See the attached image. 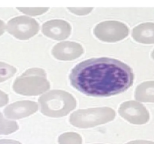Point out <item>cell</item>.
<instances>
[{
    "mask_svg": "<svg viewBox=\"0 0 154 144\" xmlns=\"http://www.w3.org/2000/svg\"><path fill=\"white\" fill-rule=\"evenodd\" d=\"M134 77L128 64L108 57L85 60L77 64L69 75L74 88L93 97L120 94L132 86Z\"/></svg>",
    "mask_w": 154,
    "mask_h": 144,
    "instance_id": "cell-1",
    "label": "cell"
},
{
    "mask_svg": "<svg viewBox=\"0 0 154 144\" xmlns=\"http://www.w3.org/2000/svg\"><path fill=\"white\" fill-rule=\"evenodd\" d=\"M41 112L45 116L60 118L69 114L77 105L75 98L63 90H52L38 98Z\"/></svg>",
    "mask_w": 154,
    "mask_h": 144,
    "instance_id": "cell-2",
    "label": "cell"
},
{
    "mask_svg": "<svg viewBox=\"0 0 154 144\" xmlns=\"http://www.w3.org/2000/svg\"><path fill=\"white\" fill-rule=\"evenodd\" d=\"M50 87L46 72L38 68L26 70L15 80L13 84L15 92L26 96L38 95L49 90Z\"/></svg>",
    "mask_w": 154,
    "mask_h": 144,
    "instance_id": "cell-3",
    "label": "cell"
},
{
    "mask_svg": "<svg viewBox=\"0 0 154 144\" xmlns=\"http://www.w3.org/2000/svg\"><path fill=\"white\" fill-rule=\"evenodd\" d=\"M115 116V111L110 107L88 108L74 112L69 122L79 128H89L111 122Z\"/></svg>",
    "mask_w": 154,
    "mask_h": 144,
    "instance_id": "cell-4",
    "label": "cell"
},
{
    "mask_svg": "<svg viewBox=\"0 0 154 144\" xmlns=\"http://www.w3.org/2000/svg\"><path fill=\"white\" fill-rule=\"evenodd\" d=\"M6 30L9 34L20 40H28L39 31L38 22L33 18L20 16L8 22Z\"/></svg>",
    "mask_w": 154,
    "mask_h": 144,
    "instance_id": "cell-5",
    "label": "cell"
},
{
    "mask_svg": "<svg viewBox=\"0 0 154 144\" xmlns=\"http://www.w3.org/2000/svg\"><path fill=\"white\" fill-rule=\"evenodd\" d=\"M94 34L102 41L117 42L127 37L129 28L119 21H104L95 27Z\"/></svg>",
    "mask_w": 154,
    "mask_h": 144,
    "instance_id": "cell-6",
    "label": "cell"
},
{
    "mask_svg": "<svg viewBox=\"0 0 154 144\" xmlns=\"http://www.w3.org/2000/svg\"><path fill=\"white\" fill-rule=\"evenodd\" d=\"M119 113L126 121L134 124H146L150 119V114L145 106L135 100L122 104L119 108Z\"/></svg>",
    "mask_w": 154,
    "mask_h": 144,
    "instance_id": "cell-7",
    "label": "cell"
},
{
    "mask_svg": "<svg viewBox=\"0 0 154 144\" xmlns=\"http://www.w3.org/2000/svg\"><path fill=\"white\" fill-rule=\"evenodd\" d=\"M38 104L32 100H20L6 106L5 116L8 119H19L32 115L37 112Z\"/></svg>",
    "mask_w": 154,
    "mask_h": 144,
    "instance_id": "cell-8",
    "label": "cell"
},
{
    "mask_svg": "<svg viewBox=\"0 0 154 144\" xmlns=\"http://www.w3.org/2000/svg\"><path fill=\"white\" fill-rule=\"evenodd\" d=\"M84 49L80 44L73 41H63L57 44L52 50V54L57 59L71 61L81 56Z\"/></svg>",
    "mask_w": 154,
    "mask_h": 144,
    "instance_id": "cell-9",
    "label": "cell"
},
{
    "mask_svg": "<svg viewBox=\"0 0 154 144\" xmlns=\"http://www.w3.org/2000/svg\"><path fill=\"white\" fill-rule=\"evenodd\" d=\"M70 24L62 20H53L45 22L42 26V32L47 37L57 40H65L71 34Z\"/></svg>",
    "mask_w": 154,
    "mask_h": 144,
    "instance_id": "cell-10",
    "label": "cell"
},
{
    "mask_svg": "<svg viewBox=\"0 0 154 144\" xmlns=\"http://www.w3.org/2000/svg\"><path fill=\"white\" fill-rule=\"evenodd\" d=\"M132 38L138 43L154 44V22H144L133 28Z\"/></svg>",
    "mask_w": 154,
    "mask_h": 144,
    "instance_id": "cell-11",
    "label": "cell"
},
{
    "mask_svg": "<svg viewBox=\"0 0 154 144\" xmlns=\"http://www.w3.org/2000/svg\"><path fill=\"white\" fill-rule=\"evenodd\" d=\"M135 98L139 102L154 103V81H146L138 85Z\"/></svg>",
    "mask_w": 154,
    "mask_h": 144,
    "instance_id": "cell-12",
    "label": "cell"
},
{
    "mask_svg": "<svg viewBox=\"0 0 154 144\" xmlns=\"http://www.w3.org/2000/svg\"><path fill=\"white\" fill-rule=\"evenodd\" d=\"M19 128L15 121L6 119L0 112V135H8L14 133Z\"/></svg>",
    "mask_w": 154,
    "mask_h": 144,
    "instance_id": "cell-13",
    "label": "cell"
},
{
    "mask_svg": "<svg viewBox=\"0 0 154 144\" xmlns=\"http://www.w3.org/2000/svg\"><path fill=\"white\" fill-rule=\"evenodd\" d=\"M59 144H82L81 135L73 132L63 134L58 138Z\"/></svg>",
    "mask_w": 154,
    "mask_h": 144,
    "instance_id": "cell-14",
    "label": "cell"
},
{
    "mask_svg": "<svg viewBox=\"0 0 154 144\" xmlns=\"http://www.w3.org/2000/svg\"><path fill=\"white\" fill-rule=\"evenodd\" d=\"M17 69L7 63L0 62V82L8 80L15 74Z\"/></svg>",
    "mask_w": 154,
    "mask_h": 144,
    "instance_id": "cell-15",
    "label": "cell"
},
{
    "mask_svg": "<svg viewBox=\"0 0 154 144\" xmlns=\"http://www.w3.org/2000/svg\"><path fill=\"white\" fill-rule=\"evenodd\" d=\"M48 8H17V10L29 16H38L45 14L48 10Z\"/></svg>",
    "mask_w": 154,
    "mask_h": 144,
    "instance_id": "cell-16",
    "label": "cell"
},
{
    "mask_svg": "<svg viewBox=\"0 0 154 144\" xmlns=\"http://www.w3.org/2000/svg\"><path fill=\"white\" fill-rule=\"evenodd\" d=\"M93 8H68V10L77 15H87L93 10Z\"/></svg>",
    "mask_w": 154,
    "mask_h": 144,
    "instance_id": "cell-17",
    "label": "cell"
},
{
    "mask_svg": "<svg viewBox=\"0 0 154 144\" xmlns=\"http://www.w3.org/2000/svg\"><path fill=\"white\" fill-rule=\"evenodd\" d=\"M8 95L4 92L0 90V107L7 104L8 103Z\"/></svg>",
    "mask_w": 154,
    "mask_h": 144,
    "instance_id": "cell-18",
    "label": "cell"
},
{
    "mask_svg": "<svg viewBox=\"0 0 154 144\" xmlns=\"http://www.w3.org/2000/svg\"><path fill=\"white\" fill-rule=\"evenodd\" d=\"M126 144H154V142L149 140H138L130 141V142H127Z\"/></svg>",
    "mask_w": 154,
    "mask_h": 144,
    "instance_id": "cell-19",
    "label": "cell"
},
{
    "mask_svg": "<svg viewBox=\"0 0 154 144\" xmlns=\"http://www.w3.org/2000/svg\"><path fill=\"white\" fill-rule=\"evenodd\" d=\"M0 144H21L20 142L14 140L2 139L0 140Z\"/></svg>",
    "mask_w": 154,
    "mask_h": 144,
    "instance_id": "cell-20",
    "label": "cell"
},
{
    "mask_svg": "<svg viewBox=\"0 0 154 144\" xmlns=\"http://www.w3.org/2000/svg\"><path fill=\"white\" fill-rule=\"evenodd\" d=\"M5 29H6V26L5 25L4 22L0 20V36L5 32Z\"/></svg>",
    "mask_w": 154,
    "mask_h": 144,
    "instance_id": "cell-21",
    "label": "cell"
},
{
    "mask_svg": "<svg viewBox=\"0 0 154 144\" xmlns=\"http://www.w3.org/2000/svg\"><path fill=\"white\" fill-rule=\"evenodd\" d=\"M151 56H152V58H153L154 59V50H153V52H152V54H151Z\"/></svg>",
    "mask_w": 154,
    "mask_h": 144,
    "instance_id": "cell-22",
    "label": "cell"
}]
</instances>
